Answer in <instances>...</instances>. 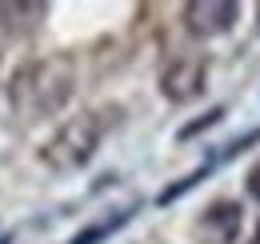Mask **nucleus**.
I'll list each match as a JSON object with an SVG mask.
<instances>
[{"instance_id":"f257e3e1","label":"nucleus","mask_w":260,"mask_h":244,"mask_svg":"<svg viewBox=\"0 0 260 244\" xmlns=\"http://www.w3.org/2000/svg\"><path fill=\"white\" fill-rule=\"evenodd\" d=\"M76 92V56L72 52H52L28 60L12 72L8 80V100L20 120H48L64 108Z\"/></svg>"},{"instance_id":"f03ea898","label":"nucleus","mask_w":260,"mask_h":244,"mask_svg":"<svg viewBox=\"0 0 260 244\" xmlns=\"http://www.w3.org/2000/svg\"><path fill=\"white\" fill-rule=\"evenodd\" d=\"M120 120V108H92V112H76L68 116L40 148V164L52 172H80L92 156H96L100 140L112 124Z\"/></svg>"},{"instance_id":"7ed1b4c3","label":"nucleus","mask_w":260,"mask_h":244,"mask_svg":"<svg viewBox=\"0 0 260 244\" xmlns=\"http://www.w3.org/2000/svg\"><path fill=\"white\" fill-rule=\"evenodd\" d=\"M180 20L196 40H212V36H224V32L236 28L240 4H232V0H188L180 8Z\"/></svg>"},{"instance_id":"20e7f679","label":"nucleus","mask_w":260,"mask_h":244,"mask_svg":"<svg viewBox=\"0 0 260 244\" xmlns=\"http://www.w3.org/2000/svg\"><path fill=\"white\" fill-rule=\"evenodd\" d=\"M208 88V60L204 56H176L160 72V92L172 104H192Z\"/></svg>"},{"instance_id":"39448f33","label":"nucleus","mask_w":260,"mask_h":244,"mask_svg":"<svg viewBox=\"0 0 260 244\" xmlns=\"http://www.w3.org/2000/svg\"><path fill=\"white\" fill-rule=\"evenodd\" d=\"M240 224H244V208H240L236 200H216V204H208L204 216L196 220V232H200L204 244H236Z\"/></svg>"},{"instance_id":"423d86ee","label":"nucleus","mask_w":260,"mask_h":244,"mask_svg":"<svg viewBox=\"0 0 260 244\" xmlns=\"http://www.w3.org/2000/svg\"><path fill=\"white\" fill-rule=\"evenodd\" d=\"M128 216H132V212L124 208V212H116V216H108V220H100V224H92V228H84V232H76L68 244H100L104 236H112V232H116V228H120Z\"/></svg>"},{"instance_id":"0eeeda50","label":"nucleus","mask_w":260,"mask_h":244,"mask_svg":"<svg viewBox=\"0 0 260 244\" xmlns=\"http://www.w3.org/2000/svg\"><path fill=\"white\" fill-rule=\"evenodd\" d=\"M220 120H224V108H208L204 116H196L192 124H184V128L176 132V140H192V136H200V132H208V128H216Z\"/></svg>"},{"instance_id":"6e6552de","label":"nucleus","mask_w":260,"mask_h":244,"mask_svg":"<svg viewBox=\"0 0 260 244\" xmlns=\"http://www.w3.org/2000/svg\"><path fill=\"white\" fill-rule=\"evenodd\" d=\"M244 188H248V196H252V200L260 204V160L252 164V168H248V176H244Z\"/></svg>"},{"instance_id":"1a4fd4ad","label":"nucleus","mask_w":260,"mask_h":244,"mask_svg":"<svg viewBox=\"0 0 260 244\" xmlns=\"http://www.w3.org/2000/svg\"><path fill=\"white\" fill-rule=\"evenodd\" d=\"M256 12H260V8H256Z\"/></svg>"}]
</instances>
